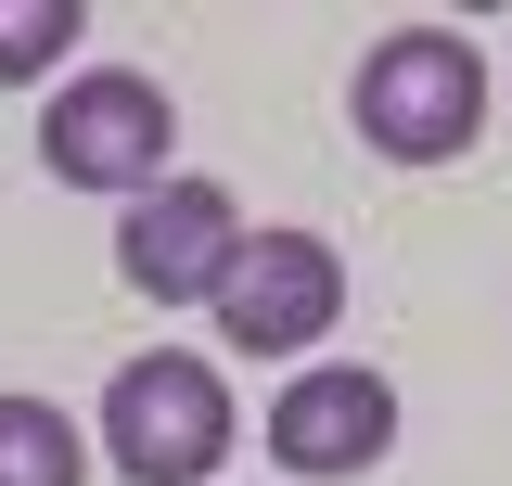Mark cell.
<instances>
[{
    "label": "cell",
    "mask_w": 512,
    "mask_h": 486,
    "mask_svg": "<svg viewBox=\"0 0 512 486\" xmlns=\"http://www.w3.org/2000/svg\"><path fill=\"white\" fill-rule=\"evenodd\" d=\"M397 448V384L372 359H295V384L269 397V461L308 486H359Z\"/></svg>",
    "instance_id": "cell-5"
},
{
    "label": "cell",
    "mask_w": 512,
    "mask_h": 486,
    "mask_svg": "<svg viewBox=\"0 0 512 486\" xmlns=\"http://www.w3.org/2000/svg\"><path fill=\"white\" fill-rule=\"evenodd\" d=\"M128 486H205L231 461V384L218 359H192V346H154V359H128L103 384V435H90Z\"/></svg>",
    "instance_id": "cell-2"
},
{
    "label": "cell",
    "mask_w": 512,
    "mask_h": 486,
    "mask_svg": "<svg viewBox=\"0 0 512 486\" xmlns=\"http://www.w3.org/2000/svg\"><path fill=\"white\" fill-rule=\"evenodd\" d=\"M0 486H90V435L52 397H0Z\"/></svg>",
    "instance_id": "cell-7"
},
{
    "label": "cell",
    "mask_w": 512,
    "mask_h": 486,
    "mask_svg": "<svg viewBox=\"0 0 512 486\" xmlns=\"http://www.w3.org/2000/svg\"><path fill=\"white\" fill-rule=\"evenodd\" d=\"M77 39H90V13H77V0H0V90L52 77Z\"/></svg>",
    "instance_id": "cell-8"
},
{
    "label": "cell",
    "mask_w": 512,
    "mask_h": 486,
    "mask_svg": "<svg viewBox=\"0 0 512 486\" xmlns=\"http://www.w3.org/2000/svg\"><path fill=\"white\" fill-rule=\"evenodd\" d=\"M205 307H218V346H244V359H308L320 333L346 320V256L320 231H244L231 282Z\"/></svg>",
    "instance_id": "cell-4"
},
{
    "label": "cell",
    "mask_w": 512,
    "mask_h": 486,
    "mask_svg": "<svg viewBox=\"0 0 512 486\" xmlns=\"http://www.w3.org/2000/svg\"><path fill=\"white\" fill-rule=\"evenodd\" d=\"M167 154H180V103L141 77V64H90V77H64L52 116H39V167L64 192H167Z\"/></svg>",
    "instance_id": "cell-3"
},
{
    "label": "cell",
    "mask_w": 512,
    "mask_h": 486,
    "mask_svg": "<svg viewBox=\"0 0 512 486\" xmlns=\"http://www.w3.org/2000/svg\"><path fill=\"white\" fill-rule=\"evenodd\" d=\"M231 256H244V218H231V192H218V180L141 192V205H128V231H116L128 295H154V307H205L218 282H231Z\"/></svg>",
    "instance_id": "cell-6"
},
{
    "label": "cell",
    "mask_w": 512,
    "mask_h": 486,
    "mask_svg": "<svg viewBox=\"0 0 512 486\" xmlns=\"http://www.w3.org/2000/svg\"><path fill=\"white\" fill-rule=\"evenodd\" d=\"M346 116H359V141H372L384 167H448V154H474V128H487V52H474L461 26H397V39L359 52Z\"/></svg>",
    "instance_id": "cell-1"
}]
</instances>
